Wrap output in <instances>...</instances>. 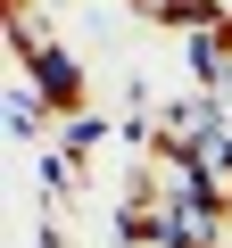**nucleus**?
<instances>
[{
	"label": "nucleus",
	"instance_id": "f03ea898",
	"mask_svg": "<svg viewBox=\"0 0 232 248\" xmlns=\"http://www.w3.org/2000/svg\"><path fill=\"white\" fill-rule=\"evenodd\" d=\"M141 17H158V25H182V33H199V25H215V17H224V0H141Z\"/></svg>",
	"mask_w": 232,
	"mask_h": 248
},
{
	"label": "nucleus",
	"instance_id": "f257e3e1",
	"mask_svg": "<svg viewBox=\"0 0 232 248\" xmlns=\"http://www.w3.org/2000/svg\"><path fill=\"white\" fill-rule=\"evenodd\" d=\"M182 42H191L182 58H191V75H199V91L224 99V91H232V17H215V25H199V33H182Z\"/></svg>",
	"mask_w": 232,
	"mask_h": 248
},
{
	"label": "nucleus",
	"instance_id": "7ed1b4c3",
	"mask_svg": "<svg viewBox=\"0 0 232 248\" xmlns=\"http://www.w3.org/2000/svg\"><path fill=\"white\" fill-rule=\"evenodd\" d=\"M50 116H58V108H50V99H42L33 83H17V91H9V133H17V141H33Z\"/></svg>",
	"mask_w": 232,
	"mask_h": 248
},
{
	"label": "nucleus",
	"instance_id": "20e7f679",
	"mask_svg": "<svg viewBox=\"0 0 232 248\" xmlns=\"http://www.w3.org/2000/svg\"><path fill=\"white\" fill-rule=\"evenodd\" d=\"M83 149H99V116H66V141H58V157H83Z\"/></svg>",
	"mask_w": 232,
	"mask_h": 248
}]
</instances>
